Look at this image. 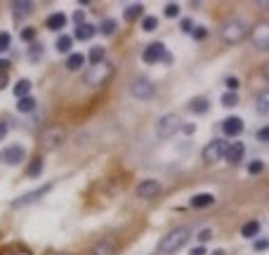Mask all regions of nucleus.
<instances>
[{"instance_id":"nucleus-18","label":"nucleus","mask_w":269,"mask_h":255,"mask_svg":"<svg viewBox=\"0 0 269 255\" xmlns=\"http://www.w3.org/2000/svg\"><path fill=\"white\" fill-rule=\"evenodd\" d=\"M208 109H210L208 97H194V99L189 102V111H191V114H205Z\"/></svg>"},{"instance_id":"nucleus-50","label":"nucleus","mask_w":269,"mask_h":255,"mask_svg":"<svg viewBox=\"0 0 269 255\" xmlns=\"http://www.w3.org/2000/svg\"><path fill=\"white\" fill-rule=\"evenodd\" d=\"M213 255H224V251H213Z\"/></svg>"},{"instance_id":"nucleus-13","label":"nucleus","mask_w":269,"mask_h":255,"mask_svg":"<svg viewBox=\"0 0 269 255\" xmlns=\"http://www.w3.org/2000/svg\"><path fill=\"white\" fill-rule=\"evenodd\" d=\"M243 154H246V147H243L241 142H234V144H227V154H224V159L229 161V165H236V163H241Z\"/></svg>"},{"instance_id":"nucleus-3","label":"nucleus","mask_w":269,"mask_h":255,"mask_svg":"<svg viewBox=\"0 0 269 255\" xmlns=\"http://www.w3.org/2000/svg\"><path fill=\"white\" fill-rule=\"evenodd\" d=\"M111 73H113V67H111V64H107V62L94 64V67H90L85 71V83L92 85V88H97V85L107 83L109 78H111Z\"/></svg>"},{"instance_id":"nucleus-15","label":"nucleus","mask_w":269,"mask_h":255,"mask_svg":"<svg viewBox=\"0 0 269 255\" xmlns=\"http://www.w3.org/2000/svg\"><path fill=\"white\" fill-rule=\"evenodd\" d=\"M67 22H68V17L64 12H54L47 17V22H45V26L50 28V31H62V28L67 26Z\"/></svg>"},{"instance_id":"nucleus-5","label":"nucleus","mask_w":269,"mask_h":255,"mask_svg":"<svg viewBox=\"0 0 269 255\" xmlns=\"http://www.w3.org/2000/svg\"><path fill=\"white\" fill-rule=\"evenodd\" d=\"M224 154H227V142L224 139H213L208 147L203 149V163H208V165H215L224 159Z\"/></svg>"},{"instance_id":"nucleus-21","label":"nucleus","mask_w":269,"mask_h":255,"mask_svg":"<svg viewBox=\"0 0 269 255\" xmlns=\"http://www.w3.org/2000/svg\"><path fill=\"white\" fill-rule=\"evenodd\" d=\"M83 64H85V54L83 52H71L67 57V69H71V71H78Z\"/></svg>"},{"instance_id":"nucleus-38","label":"nucleus","mask_w":269,"mask_h":255,"mask_svg":"<svg viewBox=\"0 0 269 255\" xmlns=\"http://www.w3.org/2000/svg\"><path fill=\"white\" fill-rule=\"evenodd\" d=\"M10 43H12V38H10V33H0V52H5V50H10Z\"/></svg>"},{"instance_id":"nucleus-27","label":"nucleus","mask_w":269,"mask_h":255,"mask_svg":"<svg viewBox=\"0 0 269 255\" xmlns=\"http://www.w3.org/2000/svg\"><path fill=\"white\" fill-rule=\"evenodd\" d=\"M253 43H255V47H260L262 52L267 50V26H262L257 33H253Z\"/></svg>"},{"instance_id":"nucleus-19","label":"nucleus","mask_w":269,"mask_h":255,"mask_svg":"<svg viewBox=\"0 0 269 255\" xmlns=\"http://www.w3.org/2000/svg\"><path fill=\"white\" fill-rule=\"evenodd\" d=\"M113 253H116L113 241H99V243H94V248L90 251V255H113Z\"/></svg>"},{"instance_id":"nucleus-32","label":"nucleus","mask_w":269,"mask_h":255,"mask_svg":"<svg viewBox=\"0 0 269 255\" xmlns=\"http://www.w3.org/2000/svg\"><path fill=\"white\" fill-rule=\"evenodd\" d=\"M99 31H102L104 36H111V33H116V22H113V19H104V22L99 24Z\"/></svg>"},{"instance_id":"nucleus-41","label":"nucleus","mask_w":269,"mask_h":255,"mask_svg":"<svg viewBox=\"0 0 269 255\" xmlns=\"http://www.w3.org/2000/svg\"><path fill=\"white\" fill-rule=\"evenodd\" d=\"M10 69H12V62H10V59H0V73H2V76H5Z\"/></svg>"},{"instance_id":"nucleus-16","label":"nucleus","mask_w":269,"mask_h":255,"mask_svg":"<svg viewBox=\"0 0 269 255\" xmlns=\"http://www.w3.org/2000/svg\"><path fill=\"white\" fill-rule=\"evenodd\" d=\"M94 33H97V28L92 26V24H81V26H76V33H73V38L76 41H90V38H94Z\"/></svg>"},{"instance_id":"nucleus-40","label":"nucleus","mask_w":269,"mask_h":255,"mask_svg":"<svg viewBox=\"0 0 269 255\" xmlns=\"http://www.w3.org/2000/svg\"><path fill=\"white\" fill-rule=\"evenodd\" d=\"M227 88H229V93H236V90H239V78H234V76H229L227 81Z\"/></svg>"},{"instance_id":"nucleus-23","label":"nucleus","mask_w":269,"mask_h":255,"mask_svg":"<svg viewBox=\"0 0 269 255\" xmlns=\"http://www.w3.org/2000/svg\"><path fill=\"white\" fill-rule=\"evenodd\" d=\"M104 57H107V50H104V47H99V45H94L92 50H90V52H88V59H90V64H102V62H104Z\"/></svg>"},{"instance_id":"nucleus-30","label":"nucleus","mask_w":269,"mask_h":255,"mask_svg":"<svg viewBox=\"0 0 269 255\" xmlns=\"http://www.w3.org/2000/svg\"><path fill=\"white\" fill-rule=\"evenodd\" d=\"M239 104V93H224L222 94V107H227V109H231V107H236Z\"/></svg>"},{"instance_id":"nucleus-6","label":"nucleus","mask_w":269,"mask_h":255,"mask_svg":"<svg viewBox=\"0 0 269 255\" xmlns=\"http://www.w3.org/2000/svg\"><path fill=\"white\" fill-rule=\"evenodd\" d=\"M52 191V185H43V187L33 189V191H28V194H24V196H19V199H14L12 201V208H24V206H31V203L41 201L45 194H50Z\"/></svg>"},{"instance_id":"nucleus-36","label":"nucleus","mask_w":269,"mask_h":255,"mask_svg":"<svg viewBox=\"0 0 269 255\" xmlns=\"http://www.w3.org/2000/svg\"><path fill=\"white\" fill-rule=\"evenodd\" d=\"M262 170H265V163L262 161H250L248 163V173L250 175H260Z\"/></svg>"},{"instance_id":"nucleus-10","label":"nucleus","mask_w":269,"mask_h":255,"mask_svg":"<svg viewBox=\"0 0 269 255\" xmlns=\"http://www.w3.org/2000/svg\"><path fill=\"white\" fill-rule=\"evenodd\" d=\"M163 52H165V45L163 43H151L144 47V52H142V59L147 62V64H156V62H161Z\"/></svg>"},{"instance_id":"nucleus-2","label":"nucleus","mask_w":269,"mask_h":255,"mask_svg":"<svg viewBox=\"0 0 269 255\" xmlns=\"http://www.w3.org/2000/svg\"><path fill=\"white\" fill-rule=\"evenodd\" d=\"M220 36H222V41L229 43V45H236V43H241L246 36H248V24L243 22V19H231L227 22L222 31H220Z\"/></svg>"},{"instance_id":"nucleus-8","label":"nucleus","mask_w":269,"mask_h":255,"mask_svg":"<svg viewBox=\"0 0 269 255\" xmlns=\"http://www.w3.org/2000/svg\"><path fill=\"white\" fill-rule=\"evenodd\" d=\"M161 191H163L161 182H156V180H142L137 185V196L139 199H156Z\"/></svg>"},{"instance_id":"nucleus-51","label":"nucleus","mask_w":269,"mask_h":255,"mask_svg":"<svg viewBox=\"0 0 269 255\" xmlns=\"http://www.w3.org/2000/svg\"><path fill=\"white\" fill-rule=\"evenodd\" d=\"M17 255H31V253H28V251H19V253H17Z\"/></svg>"},{"instance_id":"nucleus-35","label":"nucleus","mask_w":269,"mask_h":255,"mask_svg":"<svg viewBox=\"0 0 269 255\" xmlns=\"http://www.w3.org/2000/svg\"><path fill=\"white\" fill-rule=\"evenodd\" d=\"M156 26H158V19H156V17H144V19H142V28H144V31H154Z\"/></svg>"},{"instance_id":"nucleus-28","label":"nucleus","mask_w":269,"mask_h":255,"mask_svg":"<svg viewBox=\"0 0 269 255\" xmlns=\"http://www.w3.org/2000/svg\"><path fill=\"white\" fill-rule=\"evenodd\" d=\"M142 14H144V7H142V5H130V7L123 12V17H125L128 22H134V19H139Z\"/></svg>"},{"instance_id":"nucleus-17","label":"nucleus","mask_w":269,"mask_h":255,"mask_svg":"<svg viewBox=\"0 0 269 255\" xmlns=\"http://www.w3.org/2000/svg\"><path fill=\"white\" fill-rule=\"evenodd\" d=\"M215 203V196L213 194H196L191 201H189V206L191 208H210Z\"/></svg>"},{"instance_id":"nucleus-34","label":"nucleus","mask_w":269,"mask_h":255,"mask_svg":"<svg viewBox=\"0 0 269 255\" xmlns=\"http://www.w3.org/2000/svg\"><path fill=\"white\" fill-rule=\"evenodd\" d=\"M22 41L24 43H36V28L33 26L22 28Z\"/></svg>"},{"instance_id":"nucleus-43","label":"nucleus","mask_w":269,"mask_h":255,"mask_svg":"<svg viewBox=\"0 0 269 255\" xmlns=\"http://www.w3.org/2000/svg\"><path fill=\"white\" fill-rule=\"evenodd\" d=\"M179 128H182V133H184V135H194V130H196V125H194V123H182Z\"/></svg>"},{"instance_id":"nucleus-45","label":"nucleus","mask_w":269,"mask_h":255,"mask_svg":"<svg viewBox=\"0 0 269 255\" xmlns=\"http://www.w3.org/2000/svg\"><path fill=\"white\" fill-rule=\"evenodd\" d=\"M179 26H182V31H187V33H191V31H194V24H191V19H182V22H179Z\"/></svg>"},{"instance_id":"nucleus-1","label":"nucleus","mask_w":269,"mask_h":255,"mask_svg":"<svg viewBox=\"0 0 269 255\" xmlns=\"http://www.w3.org/2000/svg\"><path fill=\"white\" fill-rule=\"evenodd\" d=\"M187 239H189V229L187 227L173 229V232H168V234L161 239V243H158V253L161 255L175 253V251H179V248L187 243Z\"/></svg>"},{"instance_id":"nucleus-44","label":"nucleus","mask_w":269,"mask_h":255,"mask_svg":"<svg viewBox=\"0 0 269 255\" xmlns=\"http://www.w3.org/2000/svg\"><path fill=\"white\" fill-rule=\"evenodd\" d=\"M257 139H260V142H267L269 139V128H260V130H257Z\"/></svg>"},{"instance_id":"nucleus-37","label":"nucleus","mask_w":269,"mask_h":255,"mask_svg":"<svg viewBox=\"0 0 269 255\" xmlns=\"http://www.w3.org/2000/svg\"><path fill=\"white\" fill-rule=\"evenodd\" d=\"M177 14H179V5H175V2H168V5H165V17H168V19H175Z\"/></svg>"},{"instance_id":"nucleus-39","label":"nucleus","mask_w":269,"mask_h":255,"mask_svg":"<svg viewBox=\"0 0 269 255\" xmlns=\"http://www.w3.org/2000/svg\"><path fill=\"white\" fill-rule=\"evenodd\" d=\"M210 236H213L210 229H201V232H199V246H203L205 241H210Z\"/></svg>"},{"instance_id":"nucleus-22","label":"nucleus","mask_w":269,"mask_h":255,"mask_svg":"<svg viewBox=\"0 0 269 255\" xmlns=\"http://www.w3.org/2000/svg\"><path fill=\"white\" fill-rule=\"evenodd\" d=\"M17 111L19 114H31V111H36V99L28 94V97H24V99H19L17 102Z\"/></svg>"},{"instance_id":"nucleus-24","label":"nucleus","mask_w":269,"mask_h":255,"mask_svg":"<svg viewBox=\"0 0 269 255\" xmlns=\"http://www.w3.org/2000/svg\"><path fill=\"white\" fill-rule=\"evenodd\" d=\"M255 107H257V114L267 116V114H269V94H267V93H257Z\"/></svg>"},{"instance_id":"nucleus-47","label":"nucleus","mask_w":269,"mask_h":255,"mask_svg":"<svg viewBox=\"0 0 269 255\" xmlns=\"http://www.w3.org/2000/svg\"><path fill=\"white\" fill-rule=\"evenodd\" d=\"M73 22H76V24H78V26H81V24H85V14H83L81 10H78V12L73 14Z\"/></svg>"},{"instance_id":"nucleus-7","label":"nucleus","mask_w":269,"mask_h":255,"mask_svg":"<svg viewBox=\"0 0 269 255\" xmlns=\"http://www.w3.org/2000/svg\"><path fill=\"white\" fill-rule=\"evenodd\" d=\"M179 125H182V118L177 116V114H165L161 121H158V137H170V135H175L179 130Z\"/></svg>"},{"instance_id":"nucleus-11","label":"nucleus","mask_w":269,"mask_h":255,"mask_svg":"<svg viewBox=\"0 0 269 255\" xmlns=\"http://www.w3.org/2000/svg\"><path fill=\"white\" fill-rule=\"evenodd\" d=\"M2 161L7 165H17V163L24 161V147L22 144H10V147L2 151Z\"/></svg>"},{"instance_id":"nucleus-9","label":"nucleus","mask_w":269,"mask_h":255,"mask_svg":"<svg viewBox=\"0 0 269 255\" xmlns=\"http://www.w3.org/2000/svg\"><path fill=\"white\" fill-rule=\"evenodd\" d=\"M130 93L137 97V99H151L154 93H156V88H154V83L147 81V78H137L133 83V88H130Z\"/></svg>"},{"instance_id":"nucleus-48","label":"nucleus","mask_w":269,"mask_h":255,"mask_svg":"<svg viewBox=\"0 0 269 255\" xmlns=\"http://www.w3.org/2000/svg\"><path fill=\"white\" fill-rule=\"evenodd\" d=\"M5 135H7V121H0V142L5 139Z\"/></svg>"},{"instance_id":"nucleus-49","label":"nucleus","mask_w":269,"mask_h":255,"mask_svg":"<svg viewBox=\"0 0 269 255\" xmlns=\"http://www.w3.org/2000/svg\"><path fill=\"white\" fill-rule=\"evenodd\" d=\"M163 62H165V64H173V54L168 52V50H165V52H163V57H161Z\"/></svg>"},{"instance_id":"nucleus-20","label":"nucleus","mask_w":269,"mask_h":255,"mask_svg":"<svg viewBox=\"0 0 269 255\" xmlns=\"http://www.w3.org/2000/svg\"><path fill=\"white\" fill-rule=\"evenodd\" d=\"M14 97L17 99H24V97H28V93H31V81L28 78H22V81H17V85H14Z\"/></svg>"},{"instance_id":"nucleus-14","label":"nucleus","mask_w":269,"mask_h":255,"mask_svg":"<svg viewBox=\"0 0 269 255\" xmlns=\"http://www.w3.org/2000/svg\"><path fill=\"white\" fill-rule=\"evenodd\" d=\"M12 12H14V22H22L24 17H28V14L33 12V2H28V0H14Z\"/></svg>"},{"instance_id":"nucleus-33","label":"nucleus","mask_w":269,"mask_h":255,"mask_svg":"<svg viewBox=\"0 0 269 255\" xmlns=\"http://www.w3.org/2000/svg\"><path fill=\"white\" fill-rule=\"evenodd\" d=\"M191 38H194V41H199V43H203L205 38H208V28H205V26H194Z\"/></svg>"},{"instance_id":"nucleus-29","label":"nucleus","mask_w":269,"mask_h":255,"mask_svg":"<svg viewBox=\"0 0 269 255\" xmlns=\"http://www.w3.org/2000/svg\"><path fill=\"white\" fill-rule=\"evenodd\" d=\"M257 232H260V222H255V220H253V222H246L243 229H241V234L246 236V239H253Z\"/></svg>"},{"instance_id":"nucleus-4","label":"nucleus","mask_w":269,"mask_h":255,"mask_svg":"<svg viewBox=\"0 0 269 255\" xmlns=\"http://www.w3.org/2000/svg\"><path fill=\"white\" fill-rule=\"evenodd\" d=\"M64 139H67V133H64V128H59V125H52V128H45L41 135V147L43 149H57L64 144Z\"/></svg>"},{"instance_id":"nucleus-26","label":"nucleus","mask_w":269,"mask_h":255,"mask_svg":"<svg viewBox=\"0 0 269 255\" xmlns=\"http://www.w3.org/2000/svg\"><path fill=\"white\" fill-rule=\"evenodd\" d=\"M71 47H73V38L71 36H59L57 38V50L62 54H71Z\"/></svg>"},{"instance_id":"nucleus-31","label":"nucleus","mask_w":269,"mask_h":255,"mask_svg":"<svg viewBox=\"0 0 269 255\" xmlns=\"http://www.w3.org/2000/svg\"><path fill=\"white\" fill-rule=\"evenodd\" d=\"M43 54V45L41 43H31V47H28V59L31 62H38Z\"/></svg>"},{"instance_id":"nucleus-25","label":"nucleus","mask_w":269,"mask_h":255,"mask_svg":"<svg viewBox=\"0 0 269 255\" xmlns=\"http://www.w3.org/2000/svg\"><path fill=\"white\" fill-rule=\"evenodd\" d=\"M41 173H43V159L41 156H36L33 161L28 163V168H26V175L33 180V177H41Z\"/></svg>"},{"instance_id":"nucleus-12","label":"nucleus","mask_w":269,"mask_h":255,"mask_svg":"<svg viewBox=\"0 0 269 255\" xmlns=\"http://www.w3.org/2000/svg\"><path fill=\"white\" fill-rule=\"evenodd\" d=\"M222 133L227 135V137H236V135L243 133V121L239 116H229L222 121Z\"/></svg>"},{"instance_id":"nucleus-46","label":"nucleus","mask_w":269,"mask_h":255,"mask_svg":"<svg viewBox=\"0 0 269 255\" xmlns=\"http://www.w3.org/2000/svg\"><path fill=\"white\" fill-rule=\"evenodd\" d=\"M208 251H205V246H196V248H191L189 251V255H205Z\"/></svg>"},{"instance_id":"nucleus-42","label":"nucleus","mask_w":269,"mask_h":255,"mask_svg":"<svg viewBox=\"0 0 269 255\" xmlns=\"http://www.w3.org/2000/svg\"><path fill=\"white\" fill-rule=\"evenodd\" d=\"M267 246H269L267 239H257V241L253 243V248H255V251H267Z\"/></svg>"}]
</instances>
